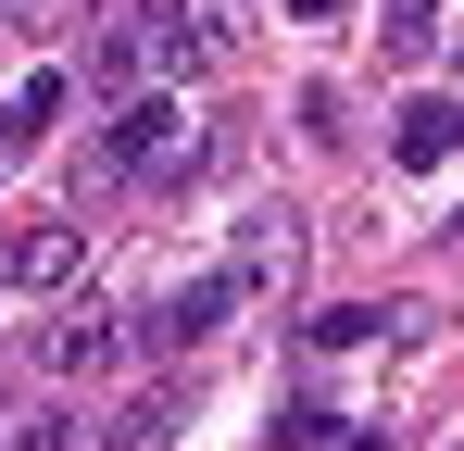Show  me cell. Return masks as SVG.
Instances as JSON below:
<instances>
[{"mask_svg": "<svg viewBox=\"0 0 464 451\" xmlns=\"http://www.w3.org/2000/svg\"><path fill=\"white\" fill-rule=\"evenodd\" d=\"M227 301H238V276H188V289H163L151 313H139V351H201V339L227 326Z\"/></svg>", "mask_w": 464, "mask_h": 451, "instance_id": "6da1fadb", "label": "cell"}, {"mask_svg": "<svg viewBox=\"0 0 464 451\" xmlns=\"http://www.w3.org/2000/svg\"><path fill=\"white\" fill-rule=\"evenodd\" d=\"M113 163H126V176H188V163H201V139H188V113H176V101H126Z\"/></svg>", "mask_w": 464, "mask_h": 451, "instance_id": "7a4b0ae2", "label": "cell"}, {"mask_svg": "<svg viewBox=\"0 0 464 451\" xmlns=\"http://www.w3.org/2000/svg\"><path fill=\"white\" fill-rule=\"evenodd\" d=\"M0 276H13V289H63V276H76V226H13V238H0Z\"/></svg>", "mask_w": 464, "mask_h": 451, "instance_id": "3957f363", "label": "cell"}, {"mask_svg": "<svg viewBox=\"0 0 464 451\" xmlns=\"http://www.w3.org/2000/svg\"><path fill=\"white\" fill-rule=\"evenodd\" d=\"M63 101H76V75H63V63H38L25 88H13V113H0V150H38L51 126H63Z\"/></svg>", "mask_w": 464, "mask_h": 451, "instance_id": "277c9868", "label": "cell"}, {"mask_svg": "<svg viewBox=\"0 0 464 451\" xmlns=\"http://www.w3.org/2000/svg\"><path fill=\"white\" fill-rule=\"evenodd\" d=\"M139 51H151L163 75H201V51H214V25H201L188 0H151V13H139Z\"/></svg>", "mask_w": 464, "mask_h": 451, "instance_id": "5b68a950", "label": "cell"}, {"mask_svg": "<svg viewBox=\"0 0 464 451\" xmlns=\"http://www.w3.org/2000/svg\"><path fill=\"white\" fill-rule=\"evenodd\" d=\"M389 150H401V163H452L464 150V101H401V113H389Z\"/></svg>", "mask_w": 464, "mask_h": 451, "instance_id": "8992f818", "label": "cell"}, {"mask_svg": "<svg viewBox=\"0 0 464 451\" xmlns=\"http://www.w3.org/2000/svg\"><path fill=\"white\" fill-rule=\"evenodd\" d=\"M113 351H126V339H113L101 313H63V326L38 339V364H51V376H101V364H113Z\"/></svg>", "mask_w": 464, "mask_h": 451, "instance_id": "52a82bcc", "label": "cell"}, {"mask_svg": "<svg viewBox=\"0 0 464 451\" xmlns=\"http://www.w3.org/2000/svg\"><path fill=\"white\" fill-rule=\"evenodd\" d=\"M440 51V0H389V63H427Z\"/></svg>", "mask_w": 464, "mask_h": 451, "instance_id": "ba28073f", "label": "cell"}, {"mask_svg": "<svg viewBox=\"0 0 464 451\" xmlns=\"http://www.w3.org/2000/svg\"><path fill=\"white\" fill-rule=\"evenodd\" d=\"M377 326H389V313H364V301H326L302 339H314V351H352V339H377Z\"/></svg>", "mask_w": 464, "mask_h": 451, "instance_id": "9c48e42d", "label": "cell"}, {"mask_svg": "<svg viewBox=\"0 0 464 451\" xmlns=\"http://www.w3.org/2000/svg\"><path fill=\"white\" fill-rule=\"evenodd\" d=\"M88 75H101V88H126V75H139V25H113V38L88 51Z\"/></svg>", "mask_w": 464, "mask_h": 451, "instance_id": "30bf717a", "label": "cell"}, {"mask_svg": "<svg viewBox=\"0 0 464 451\" xmlns=\"http://www.w3.org/2000/svg\"><path fill=\"white\" fill-rule=\"evenodd\" d=\"M13 451H101V439H88V414H51L38 439H13Z\"/></svg>", "mask_w": 464, "mask_h": 451, "instance_id": "8fae6325", "label": "cell"}, {"mask_svg": "<svg viewBox=\"0 0 464 451\" xmlns=\"http://www.w3.org/2000/svg\"><path fill=\"white\" fill-rule=\"evenodd\" d=\"M289 13H302V25H326V13H339V0H289Z\"/></svg>", "mask_w": 464, "mask_h": 451, "instance_id": "7c38bea8", "label": "cell"}, {"mask_svg": "<svg viewBox=\"0 0 464 451\" xmlns=\"http://www.w3.org/2000/svg\"><path fill=\"white\" fill-rule=\"evenodd\" d=\"M452 238H464V214H452Z\"/></svg>", "mask_w": 464, "mask_h": 451, "instance_id": "4fadbf2b", "label": "cell"}]
</instances>
